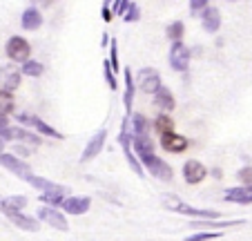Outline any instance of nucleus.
Segmentation results:
<instances>
[{"label": "nucleus", "mask_w": 252, "mask_h": 241, "mask_svg": "<svg viewBox=\"0 0 252 241\" xmlns=\"http://www.w3.org/2000/svg\"><path fill=\"white\" fill-rule=\"evenodd\" d=\"M136 159H138V163H141L143 170H148L150 174L154 176V179H158V181H172V168L167 166L161 156L154 154V152H152V154L136 156Z\"/></svg>", "instance_id": "nucleus-1"}, {"label": "nucleus", "mask_w": 252, "mask_h": 241, "mask_svg": "<svg viewBox=\"0 0 252 241\" xmlns=\"http://www.w3.org/2000/svg\"><path fill=\"white\" fill-rule=\"evenodd\" d=\"M134 87H138L143 94H157V92L163 87V83H161V76H158V71L154 69V67H143V69H138V74H136Z\"/></svg>", "instance_id": "nucleus-2"}, {"label": "nucleus", "mask_w": 252, "mask_h": 241, "mask_svg": "<svg viewBox=\"0 0 252 241\" xmlns=\"http://www.w3.org/2000/svg\"><path fill=\"white\" fill-rule=\"evenodd\" d=\"M163 201H165V206H167L170 210H174V212L190 214V217H196V219H210V221H217V219H219V212H214V210L192 208V206H188V204H183V201H179V199H174L172 194H167Z\"/></svg>", "instance_id": "nucleus-3"}, {"label": "nucleus", "mask_w": 252, "mask_h": 241, "mask_svg": "<svg viewBox=\"0 0 252 241\" xmlns=\"http://www.w3.org/2000/svg\"><path fill=\"white\" fill-rule=\"evenodd\" d=\"M5 52H7V56H9V61L23 65V63H27L29 56H32V45H29V40H25L23 36H11L5 45Z\"/></svg>", "instance_id": "nucleus-4"}, {"label": "nucleus", "mask_w": 252, "mask_h": 241, "mask_svg": "<svg viewBox=\"0 0 252 241\" xmlns=\"http://www.w3.org/2000/svg\"><path fill=\"white\" fill-rule=\"evenodd\" d=\"M20 67L18 65H2L0 67V92L14 94L20 85Z\"/></svg>", "instance_id": "nucleus-5"}, {"label": "nucleus", "mask_w": 252, "mask_h": 241, "mask_svg": "<svg viewBox=\"0 0 252 241\" xmlns=\"http://www.w3.org/2000/svg\"><path fill=\"white\" fill-rule=\"evenodd\" d=\"M190 47L183 45V40L179 43H172L170 47V67L174 71H186L188 65H190Z\"/></svg>", "instance_id": "nucleus-6"}, {"label": "nucleus", "mask_w": 252, "mask_h": 241, "mask_svg": "<svg viewBox=\"0 0 252 241\" xmlns=\"http://www.w3.org/2000/svg\"><path fill=\"white\" fill-rule=\"evenodd\" d=\"M38 219L40 221H45L47 226L56 228V230L61 232H67L69 230V226H67V217L63 214V210H56V208H47V206H43V208H38Z\"/></svg>", "instance_id": "nucleus-7"}, {"label": "nucleus", "mask_w": 252, "mask_h": 241, "mask_svg": "<svg viewBox=\"0 0 252 241\" xmlns=\"http://www.w3.org/2000/svg\"><path fill=\"white\" fill-rule=\"evenodd\" d=\"M0 166L7 168L9 172H14L20 179H27V176L32 174V168H29L23 159H18V156H14V154H7V152H0Z\"/></svg>", "instance_id": "nucleus-8"}, {"label": "nucleus", "mask_w": 252, "mask_h": 241, "mask_svg": "<svg viewBox=\"0 0 252 241\" xmlns=\"http://www.w3.org/2000/svg\"><path fill=\"white\" fill-rule=\"evenodd\" d=\"M18 121L20 123H27V125H32L36 132L40 134V137H52V138H65L58 130H54L49 123H45L43 118H38V116H29V114H18Z\"/></svg>", "instance_id": "nucleus-9"}, {"label": "nucleus", "mask_w": 252, "mask_h": 241, "mask_svg": "<svg viewBox=\"0 0 252 241\" xmlns=\"http://www.w3.org/2000/svg\"><path fill=\"white\" fill-rule=\"evenodd\" d=\"M205 176H208V170H205V166L201 161L190 159L183 163V179H186V183L196 185V183H201Z\"/></svg>", "instance_id": "nucleus-10"}, {"label": "nucleus", "mask_w": 252, "mask_h": 241, "mask_svg": "<svg viewBox=\"0 0 252 241\" xmlns=\"http://www.w3.org/2000/svg\"><path fill=\"white\" fill-rule=\"evenodd\" d=\"M27 206V197L23 194H14V197H0V212L5 214L7 219L14 217V214H20Z\"/></svg>", "instance_id": "nucleus-11"}, {"label": "nucleus", "mask_w": 252, "mask_h": 241, "mask_svg": "<svg viewBox=\"0 0 252 241\" xmlns=\"http://www.w3.org/2000/svg\"><path fill=\"white\" fill-rule=\"evenodd\" d=\"M29 185H33L36 190H40V194H49V192H54V194H67V185H61V183H54V181H49V179H43V176H36V174H29L27 179Z\"/></svg>", "instance_id": "nucleus-12"}, {"label": "nucleus", "mask_w": 252, "mask_h": 241, "mask_svg": "<svg viewBox=\"0 0 252 241\" xmlns=\"http://www.w3.org/2000/svg\"><path fill=\"white\" fill-rule=\"evenodd\" d=\"M92 206V199L90 197H65V201H63V214H74V217H78V214H85L87 210H90Z\"/></svg>", "instance_id": "nucleus-13"}, {"label": "nucleus", "mask_w": 252, "mask_h": 241, "mask_svg": "<svg viewBox=\"0 0 252 241\" xmlns=\"http://www.w3.org/2000/svg\"><path fill=\"white\" fill-rule=\"evenodd\" d=\"M105 138H107V130H98V132H96L94 137L90 138V143L85 145V150H83V156H81L83 163H87L90 159H94V156L100 154V150L105 147Z\"/></svg>", "instance_id": "nucleus-14"}, {"label": "nucleus", "mask_w": 252, "mask_h": 241, "mask_svg": "<svg viewBox=\"0 0 252 241\" xmlns=\"http://www.w3.org/2000/svg\"><path fill=\"white\" fill-rule=\"evenodd\" d=\"M0 138L2 141H25V143H32V145H38L40 143V137H33L32 132H27L23 128H14V125H9L5 132L0 134Z\"/></svg>", "instance_id": "nucleus-15"}, {"label": "nucleus", "mask_w": 252, "mask_h": 241, "mask_svg": "<svg viewBox=\"0 0 252 241\" xmlns=\"http://www.w3.org/2000/svg\"><path fill=\"white\" fill-rule=\"evenodd\" d=\"M199 16H201V25H203V29L208 34H214L217 29L221 27V14H219V9H217V7L208 5Z\"/></svg>", "instance_id": "nucleus-16"}, {"label": "nucleus", "mask_w": 252, "mask_h": 241, "mask_svg": "<svg viewBox=\"0 0 252 241\" xmlns=\"http://www.w3.org/2000/svg\"><path fill=\"white\" fill-rule=\"evenodd\" d=\"M161 147L165 152H172V154H179L188 147V138L181 137V134L176 132H170V134H163L161 137Z\"/></svg>", "instance_id": "nucleus-17"}, {"label": "nucleus", "mask_w": 252, "mask_h": 241, "mask_svg": "<svg viewBox=\"0 0 252 241\" xmlns=\"http://www.w3.org/2000/svg\"><path fill=\"white\" fill-rule=\"evenodd\" d=\"M223 199L225 201H232V204H241V206L252 204V185H239V188L225 190Z\"/></svg>", "instance_id": "nucleus-18"}, {"label": "nucleus", "mask_w": 252, "mask_h": 241, "mask_svg": "<svg viewBox=\"0 0 252 241\" xmlns=\"http://www.w3.org/2000/svg\"><path fill=\"white\" fill-rule=\"evenodd\" d=\"M20 25H23V29H27V32H36V29L43 25V14H40V9L27 7V9L23 11V16H20Z\"/></svg>", "instance_id": "nucleus-19"}, {"label": "nucleus", "mask_w": 252, "mask_h": 241, "mask_svg": "<svg viewBox=\"0 0 252 241\" xmlns=\"http://www.w3.org/2000/svg\"><path fill=\"white\" fill-rule=\"evenodd\" d=\"M154 105L161 109V114H167L176 107V101H174V94H172L167 87H161V90L154 94Z\"/></svg>", "instance_id": "nucleus-20"}, {"label": "nucleus", "mask_w": 252, "mask_h": 241, "mask_svg": "<svg viewBox=\"0 0 252 241\" xmlns=\"http://www.w3.org/2000/svg\"><path fill=\"white\" fill-rule=\"evenodd\" d=\"M134 92H136V87H134V76L132 71H129V67L125 69V92H123V105H125V116H132V103H134Z\"/></svg>", "instance_id": "nucleus-21"}, {"label": "nucleus", "mask_w": 252, "mask_h": 241, "mask_svg": "<svg viewBox=\"0 0 252 241\" xmlns=\"http://www.w3.org/2000/svg\"><path fill=\"white\" fill-rule=\"evenodd\" d=\"M129 123H132V130H129L132 137H148L150 123L143 114H132V116H129Z\"/></svg>", "instance_id": "nucleus-22"}, {"label": "nucleus", "mask_w": 252, "mask_h": 241, "mask_svg": "<svg viewBox=\"0 0 252 241\" xmlns=\"http://www.w3.org/2000/svg\"><path fill=\"white\" fill-rule=\"evenodd\" d=\"M243 219H237V221H210V219H203V221H194L192 226L199 230V228H205V230H214V232H219V230H223V228H230V226H243Z\"/></svg>", "instance_id": "nucleus-23"}, {"label": "nucleus", "mask_w": 252, "mask_h": 241, "mask_svg": "<svg viewBox=\"0 0 252 241\" xmlns=\"http://www.w3.org/2000/svg\"><path fill=\"white\" fill-rule=\"evenodd\" d=\"M9 221L14 223L16 228H20V230H27V232H36L38 230V221L33 217H27L25 212H20V214H14V217H9Z\"/></svg>", "instance_id": "nucleus-24"}, {"label": "nucleus", "mask_w": 252, "mask_h": 241, "mask_svg": "<svg viewBox=\"0 0 252 241\" xmlns=\"http://www.w3.org/2000/svg\"><path fill=\"white\" fill-rule=\"evenodd\" d=\"M154 128H157V132L161 134V137L174 132V118H170V114H158L157 121H154Z\"/></svg>", "instance_id": "nucleus-25"}, {"label": "nucleus", "mask_w": 252, "mask_h": 241, "mask_svg": "<svg viewBox=\"0 0 252 241\" xmlns=\"http://www.w3.org/2000/svg\"><path fill=\"white\" fill-rule=\"evenodd\" d=\"M43 71H45V67L40 65L38 61H32V58H29L27 63H23V65H20V74L32 76V78H38V76L43 74Z\"/></svg>", "instance_id": "nucleus-26"}, {"label": "nucleus", "mask_w": 252, "mask_h": 241, "mask_svg": "<svg viewBox=\"0 0 252 241\" xmlns=\"http://www.w3.org/2000/svg\"><path fill=\"white\" fill-rule=\"evenodd\" d=\"M123 20L125 23H138L141 20V11L134 0H125V11H123Z\"/></svg>", "instance_id": "nucleus-27"}, {"label": "nucleus", "mask_w": 252, "mask_h": 241, "mask_svg": "<svg viewBox=\"0 0 252 241\" xmlns=\"http://www.w3.org/2000/svg\"><path fill=\"white\" fill-rule=\"evenodd\" d=\"M183 29H186V27H183V23H181V20H174V23H170V25H167V29H165V36L170 38L172 43H179V40H181V38H183Z\"/></svg>", "instance_id": "nucleus-28"}, {"label": "nucleus", "mask_w": 252, "mask_h": 241, "mask_svg": "<svg viewBox=\"0 0 252 241\" xmlns=\"http://www.w3.org/2000/svg\"><path fill=\"white\" fill-rule=\"evenodd\" d=\"M63 201H65V194H54V192H49V194H40V204H45L47 208H61L63 206Z\"/></svg>", "instance_id": "nucleus-29"}, {"label": "nucleus", "mask_w": 252, "mask_h": 241, "mask_svg": "<svg viewBox=\"0 0 252 241\" xmlns=\"http://www.w3.org/2000/svg\"><path fill=\"white\" fill-rule=\"evenodd\" d=\"M11 109H14V99H11V94L0 92V114H2V116H7Z\"/></svg>", "instance_id": "nucleus-30"}, {"label": "nucleus", "mask_w": 252, "mask_h": 241, "mask_svg": "<svg viewBox=\"0 0 252 241\" xmlns=\"http://www.w3.org/2000/svg\"><path fill=\"white\" fill-rule=\"evenodd\" d=\"M110 69L112 71H119V47H116V38H112V45H110Z\"/></svg>", "instance_id": "nucleus-31"}, {"label": "nucleus", "mask_w": 252, "mask_h": 241, "mask_svg": "<svg viewBox=\"0 0 252 241\" xmlns=\"http://www.w3.org/2000/svg\"><path fill=\"white\" fill-rule=\"evenodd\" d=\"M221 232H196V235L186 237V241H210V239H219Z\"/></svg>", "instance_id": "nucleus-32"}, {"label": "nucleus", "mask_w": 252, "mask_h": 241, "mask_svg": "<svg viewBox=\"0 0 252 241\" xmlns=\"http://www.w3.org/2000/svg\"><path fill=\"white\" fill-rule=\"evenodd\" d=\"M103 69H105V80H107V85H110V90L114 92L116 87H119V83H116V76H114V71L110 69V63L107 61L103 63Z\"/></svg>", "instance_id": "nucleus-33"}, {"label": "nucleus", "mask_w": 252, "mask_h": 241, "mask_svg": "<svg viewBox=\"0 0 252 241\" xmlns=\"http://www.w3.org/2000/svg\"><path fill=\"white\" fill-rule=\"evenodd\" d=\"M237 176H239V181H241L243 185H252V168L250 166L241 168V170L237 172Z\"/></svg>", "instance_id": "nucleus-34"}, {"label": "nucleus", "mask_w": 252, "mask_h": 241, "mask_svg": "<svg viewBox=\"0 0 252 241\" xmlns=\"http://www.w3.org/2000/svg\"><path fill=\"white\" fill-rule=\"evenodd\" d=\"M208 5H210L208 0H190V11L196 16V14H201V11H203Z\"/></svg>", "instance_id": "nucleus-35"}, {"label": "nucleus", "mask_w": 252, "mask_h": 241, "mask_svg": "<svg viewBox=\"0 0 252 241\" xmlns=\"http://www.w3.org/2000/svg\"><path fill=\"white\" fill-rule=\"evenodd\" d=\"M110 9H112V14H121L123 16V11H125V0H116V2H112L110 5Z\"/></svg>", "instance_id": "nucleus-36"}, {"label": "nucleus", "mask_w": 252, "mask_h": 241, "mask_svg": "<svg viewBox=\"0 0 252 241\" xmlns=\"http://www.w3.org/2000/svg\"><path fill=\"white\" fill-rule=\"evenodd\" d=\"M112 18H114V14H112V9H110V2H103V20L110 23Z\"/></svg>", "instance_id": "nucleus-37"}, {"label": "nucleus", "mask_w": 252, "mask_h": 241, "mask_svg": "<svg viewBox=\"0 0 252 241\" xmlns=\"http://www.w3.org/2000/svg\"><path fill=\"white\" fill-rule=\"evenodd\" d=\"M14 156H18V159H25V156H29V150H27V147H16V150H14Z\"/></svg>", "instance_id": "nucleus-38"}, {"label": "nucleus", "mask_w": 252, "mask_h": 241, "mask_svg": "<svg viewBox=\"0 0 252 241\" xmlns=\"http://www.w3.org/2000/svg\"><path fill=\"white\" fill-rule=\"evenodd\" d=\"M7 128H9V118H7V116H2V114H0V134L5 132Z\"/></svg>", "instance_id": "nucleus-39"}, {"label": "nucleus", "mask_w": 252, "mask_h": 241, "mask_svg": "<svg viewBox=\"0 0 252 241\" xmlns=\"http://www.w3.org/2000/svg\"><path fill=\"white\" fill-rule=\"evenodd\" d=\"M210 174H212L214 179H221V170H212V172H210Z\"/></svg>", "instance_id": "nucleus-40"}]
</instances>
